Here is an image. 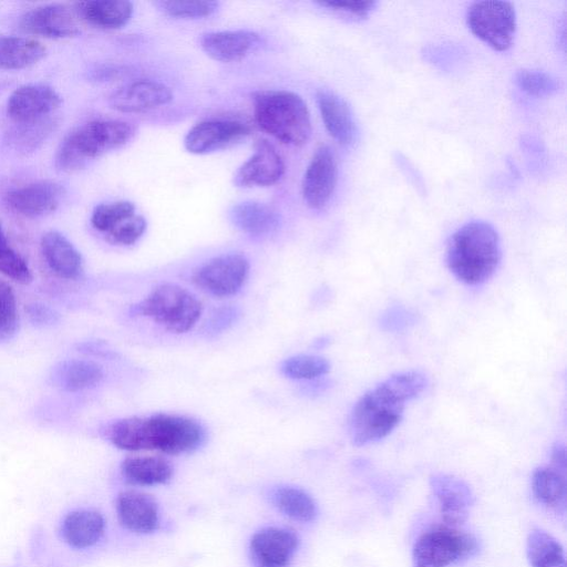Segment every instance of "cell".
<instances>
[{
  "mask_svg": "<svg viewBox=\"0 0 567 567\" xmlns=\"http://www.w3.org/2000/svg\"><path fill=\"white\" fill-rule=\"evenodd\" d=\"M532 491L536 501L555 511H565L567 485L565 473L556 467L542 466L534 471Z\"/></svg>",
  "mask_w": 567,
  "mask_h": 567,
  "instance_id": "f1b7e54d",
  "label": "cell"
},
{
  "mask_svg": "<svg viewBox=\"0 0 567 567\" xmlns=\"http://www.w3.org/2000/svg\"><path fill=\"white\" fill-rule=\"evenodd\" d=\"M135 135V127L120 120H93L73 130L61 142L55 165L60 171L74 172L89 161L126 145Z\"/></svg>",
  "mask_w": 567,
  "mask_h": 567,
  "instance_id": "5b68a950",
  "label": "cell"
},
{
  "mask_svg": "<svg viewBox=\"0 0 567 567\" xmlns=\"http://www.w3.org/2000/svg\"><path fill=\"white\" fill-rule=\"evenodd\" d=\"M551 461L554 467L561 472H566V450L565 446L560 443H557L553 446L551 450Z\"/></svg>",
  "mask_w": 567,
  "mask_h": 567,
  "instance_id": "7bdbcfd3",
  "label": "cell"
},
{
  "mask_svg": "<svg viewBox=\"0 0 567 567\" xmlns=\"http://www.w3.org/2000/svg\"><path fill=\"white\" fill-rule=\"evenodd\" d=\"M413 321V315L402 307L389 309L381 319V326L385 330H402Z\"/></svg>",
  "mask_w": 567,
  "mask_h": 567,
  "instance_id": "b9f144b4",
  "label": "cell"
},
{
  "mask_svg": "<svg viewBox=\"0 0 567 567\" xmlns=\"http://www.w3.org/2000/svg\"><path fill=\"white\" fill-rule=\"evenodd\" d=\"M514 81L523 92L537 97L550 96L560 89V83L556 78L539 70H518Z\"/></svg>",
  "mask_w": 567,
  "mask_h": 567,
  "instance_id": "d590c367",
  "label": "cell"
},
{
  "mask_svg": "<svg viewBox=\"0 0 567 567\" xmlns=\"http://www.w3.org/2000/svg\"><path fill=\"white\" fill-rule=\"evenodd\" d=\"M249 134L250 126L238 120H205L187 132L184 146L192 154L203 155L233 146Z\"/></svg>",
  "mask_w": 567,
  "mask_h": 567,
  "instance_id": "30bf717a",
  "label": "cell"
},
{
  "mask_svg": "<svg viewBox=\"0 0 567 567\" xmlns=\"http://www.w3.org/2000/svg\"><path fill=\"white\" fill-rule=\"evenodd\" d=\"M134 309L171 332L185 333L199 320L203 306L187 289L175 284H162Z\"/></svg>",
  "mask_w": 567,
  "mask_h": 567,
  "instance_id": "8992f818",
  "label": "cell"
},
{
  "mask_svg": "<svg viewBox=\"0 0 567 567\" xmlns=\"http://www.w3.org/2000/svg\"><path fill=\"white\" fill-rule=\"evenodd\" d=\"M76 13L91 25L106 30L121 29L128 23L134 7L123 0H94L76 3Z\"/></svg>",
  "mask_w": 567,
  "mask_h": 567,
  "instance_id": "484cf974",
  "label": "cell"
},
{
  "mask_svg": "<svg viewBox=\"0 0 567 567\" xmlns=\"http://www.w3.org/2000/svg\"><path fill=\"white\" fill-rule=\"evenodd\" d=\"M230 219L243 233L255 237L275 233L281 223V217L275 208L254 200L233 206Z\"/></svg>",
  "mask_w": 567,
  "mask_h": 567,
  "instance_id": "603a6c76",
  "label": "cell"
},
{
  "mask_svg": "<svg viewBox=\"0 0 567 567\" xmlns=\"http://www.w3.org/2000/svg\"><path fill=\"white\" fill-rule=\"evenodd\" d=\"M146 227V219L142 215L135 214L106 234L105 237L113 245L131 246L143 236Z\"/></svg>",
  "mask_w": 567,
  "mask_h": 567,
  "instance_id": "f35d334b",
  "label": "cell"
},
{
  "mask_svg": "<svg viewBox=\"0 0 567 567\" xmlns=\"http://www.w3.org/2000/svg\"><path fill=\"white\" fill-rule=\"evenodd\" d=\"M427 378L419 371L392 374L365 392L349 416L354 445L363 446L388 436L401 422L405 404L426 388Z\"/></svg>",
  "mask_w": 567,
  "mask_h": 567,
  "instance_id": "6da1fadb",
  "label": "cell"
},
{
  "mask_svg": "<svg viewBox=\"0 0 567 567\" xmlns=\"http://www.w3.org/2000/svg\"><path fill=\"white\" fill-rule=\"evenodd\" d=\"M259 42V34L249 30L207 32L199 40L209 58L225 63L244 59Z\"/></svg>",
  "mask_w": 567,
  "mask_h": 567,
  "instance_id": "d6986e66",
  "label": "cell"
},
{
  "mask_svg": "<svg viewBox=\"0 0 567 567\" xmlns=\"http://www.w3.org/2000/svg\"><path fill=\"white\" fill-rule=\"evenodd\" d=\"M471 32L496 51H507L516 33V13L507 1H477L466 12Z\"/></svg>",
  "mask_w": 567,
  "mask_h": 567,
  "instance_id": "ba28073f",
  "label": "cell"
},
{
  "mask_svg": "<svg viewBox=\"0 0 567 567\" xmlns=\"http://www.w3.org/2000/svg\"><path fill=\"white\" fill-rule=\"evenodd\" d=\"M272 501L282 514L298 522H311L318 513L315 499L298 487L277 488L274 492Z\"/></svg>",
  "mask_w": 567,
  "mask_h": 567,
  "instance_id": "1f68e13d",
  "label": "cell"
},
{
  "mask_svg": "<svg viewBox=\"0 0 567 567\" xmlns=\"http://www.w3.org/2000/svg\"><path fill=\"white\" fill-rule=\"evenodd\" d=\"M120 523L134 533H151L158 527L159 517L156 502L147 494L125 491L116 498Z\"/></svg>",
  "mask_w": 567,
  "mask_h": 567,
  "instance_id": "ffe728a7",
  "label": "cell"
},
{
  "mask_svg": "<svg viewBox=\"0 0 567 567\" xmlns=\"http://www.w3.org/2000/svg\"><path fill=\"white\" fill-rule=\"evenodd\" d=\"M19 326L18 306L12 287L0 280V340L10 339Z\"/></svg>",
  "mask_w": 567,
  "mask_h": 567,
  "instance_id": "74e56055",
  "label": "cell"
},
{
  "mask_svg": "<svg viewBox=\"0 0 567 567\" xmlns=\"http://www.w3.org/2000/svg\"><path fill=\"white\" fill-rule=\"evenodd\" d=\"M257 125L277 141L292 146L305 145L311 135V120L300 95L286 90H265L252 94Z\"/></svg>",
  "mask_w": 567,
  "mask_h": 567,
  "instance_id": "277c9868",
  "label": "cell"
},
{
  "mask_svg": "<svg viewBox=\"0 0 567 567\" xmlns=\"http://www.w3.org/2000/svg\"><path fill=\"white\" fill-rule=\"evenodd\" d=\"M102 367L86 359H68L52 370L55 386L66 392H79L95 386L103 379Z\"/></svg>",
  "mask_w": 567,
  "mask_h": 567,
  "instance_id": "d4e9b609",
  "label": "cell"
},
{
  "mask_svg": "<svg viewBox=\"0 0 567 567\" xmlns=\"http://www.w3.org/2000/svg\"><path fill=\"white\" fill-rule=\"evenodd\" d=\"M30 321L38 327L53 326L59 321V313L50 306L34 302L25 308Z\"/></svg>",
  "mask_w": 567,
  "mask_h": 567,
  "instance_id": "60d3db41",
  "label": "cell"
},
{
  "mask_svg": "<svg viewBox=\"0 0 567 567\" xmlns=\"http://www.w3.org/2000/svg\"><path fill=\"white\" fill-rule=\"evenodd\" d=\"M64 193L63 186L56 182L38 181L9 190L4 200L19 215L35 218L53 213Z\"/></svg>",
  "mask_w": 567,
  "mask_h": 567,
  "instance_id": "7c38bea8",
  "label": "cell"
},
{
  "mask_svg": "<svg viewBox=\"0 0 567 567\" xmlns=\"http://www.w3.org/2000/svg\"><path fill=\"white\" fill-rule=\"evenodd\" d=\"M61 102V96L51 86L25 84L9 96L7 114L14 123L35 121L50 116Z\"/></svg>",
  "mask_w": 567,
  "mask_h": 567,
  "instance_id": "e0dca14e",
  "label": "cell"
},
{
  "mask_svg": "<svg viewBox=\"0 0 567 567\" xmlns=\"http://www.w3.org/2000/svg\"><path fill=\"white\" fill-rule=\"evenodd\" d=\"M338 176L336 155L330 146L315 152L302 178V197L308 207L323 208L330 200Z\"/></svg>",
  "mask_w": 567,
  "mask_h": 567,
  "instance_id": "8fae6325",
  "label": "cell"
},
{
  "mask_svg": "<svg viewBox=\"0 0 567 567\" xmlns=\"http://www.w3.org/2000/svg\"><path fill=\"white\" fill-rule=\"evenodd\" d=\"M281 371L295 380H312L327 374L330 371V363L319 355L298 354L286 359L281 364Z\"/></svg>",
  "mask_w": 567,
  "mask_h": 567,
  "instance_id": "836d02e7",
  "label": "cell"
},
{
  "mask_svg": "<svg viewBox=\"0 0 567 567\" xmlns=\"http://www.w3.org/2000/svg\"><path fill=\"white\" fill-rule=\"evenodd\" d=\"M502 258L501 240L495 228L483 220L460 227L449 239L446 264L461 282L476 286L496 271Z\"/></svg>",
  "mask_w": 567,
  "mask_h": 567,
  "instance_id": "3957f363",
  "label": "cell"
},
{
  "mask_svg": "<svg viewBox=\"0 0 567 567\" xmlns=\"http://www.w3.org/2000/svg\"><path fill=\"white\" fill-rule=\"evenodd\" d=\"M20 28L31 34L64 39L80 32L74 12L64 4H42L22 14Z\"/></svg>",
  "mask_w": 567,
  "mask_h": 567,
  "instance_id": "2e32d148",
  "label": "cell"
},
{
  "mask_svg": "<svg viewBox=\"0 0 567 567\" xmlns=\"http://www.w3.org/2000/svg\"><path fill=\"white\" fill-rule=\"evenodd\" d=\"M478 550L474 535L457 526L440 525L422 533L412 549L413 567H450Z\"/></svg>",
  "mask_w": 567,
  "mask_h": 567,
  "instance_id": "52a82bcc",
  "label": "cell"
},
{
  "mask_svg": "<svg viewBox=\"0 0 567 567\" xmlns=\"http://www.w3.org/2000/svg\"><path fill=\"white\" fill-rule=\"evenodd\" d=\"M56 123L50 117L14 123L6 133V143L13 151L27 154L37 150L54 131Z\"/></svg>",
  "mask_w": 567,
  "mask_h": 567,
  "instance_id": "f546056e",
  "label": "cell"
},
{
  "mask_svg": "<svg viewBox=\"0 0 567 567\" xmlns=\"http://www.w3.org/2000/svg\"><path fill=\"white\" fill-rule=\"evenodd\" d=\"M318 4L348 16L364 19L375 8L377 1L370 0H330L319 1Z\"/></svg>",
  "mask_w": 567,
  "mask_h": 567,
  "instance_id": "ab89813d",
  "label": "cell"
},
{
  "mask_svg": "<svg viewBox=\"0 0 567 567\" xmlns=\"http://www.w3.org/2000/svg\"><path fill=\"white\" fill-rule=\"evenodd\" d=\"M107 435L121 450L174 455L192 452L205 440V431L195 420L164 413L118 420L109 427Z\"/></svg>",
  "mask_w": 567,
  "mask_h": 567,
  "instance_id": "7a4b0ae2",
  "label": "cell"
},
{
  "mask_svg": "<svg viewBox=\"0 0 567 567\" xmlns=\"http://www.w3.org/2000/svg\"><path fill=\"white\" fill-rule=\"evenodd\" d=\"M42 255L50 269L61 278L75 279L83 270L80 251L61 233L51 230L41 239Z\"/></svg>",
  "mask_w": 567,
  "mask_h": 567,
  "instance_id": "7402d4cb",
  "label": "cell"
},
{
  "mask_svg": "<svg viewBox=\"0 0 567 567\" xmlns=\"http://www.w3.org/2000/svg\"><path fill=\"white\" fill-rule=\"evenodd\" d=\"M171 89L152 80H137L115 90L109 97L110 106L122 113H143L168 104Z\"/></svg>",
  "mask_w": 567,
  "mask_h": 567,
  "instance_id": "ac0fdd59",
  "label": "cell"
},
{
  "mask_svg": "<svg viewBox=\"0 0 567 567\" xmlns=\"http://www.w3.org/2000/svg\"><path fill=\"white\" fill-rule=\"evenodd\" d=\"M121 471L127 482L141 486L164 484L173 475L172 464L159 456L127 457L123 461Z\"/></svg>",
  "mask_w": 567,
  "mask_h": 567,
  "instance_id": "4316f807",
  "label": "cell"
},
{
  "mask_svg": "<svg viewBox=\"0 0 567 567\" xmlns=\"http://www.w3.org/2000/svg\"><path fill=\"white\" fill-rule=\"evenodd\" d=\"M526 555L532 567H566L561 544L549 533L539 528L528 534Z\"/></svg>",
  "mask_w": 567,
  "mask_h": 567,
  "instance_id": "4dcf8cb0",
  "label": "cell"
},
{
  "mask_svg": "<svg viewBox=\"0 0 567 567\" xmlns=\"http://www.w3.org/2000/svg\"><path fill=\"white\" fill-rule=\"evenodd\" d=\"M249 261L240 254H225L212 258L192 275V281L215 297L237 293L249 275Z\"/></svg>",
  "mask_w": 567,
  "mask_h": 567,
  "instance_id": "9c48e42d",
  "label": "cell"
},
{
  "mask_svg": "<svg viewBox=\"0 0 567 567\" xmlns=\"http://www.w3.org/2000/svg\"><path fill=\"white\" fill-rule=\"evenodd\" d=\"M285 174V162L272 144L257 141L254 154L241 164L234 175L237 187L271 186Z\"/></svg>",
  "mask_w": 567,
  "mask_h": 567,
  "instance_id": "9a60e30c",
  "label": "cell"
},
{
  "mask_svg": "<svg viewBox=\"0 0 567 567\" xmlns=\"http://www.w3.org/2000/svg\"><path fill=\"white\" fill-rule=\"evenodd\" d=\"M44 45L31 38L0 37V69L21 70L39 62L45 55Z\"/></svg>",
  "mask_w": 567,
  "mask_h": 567,
  "instance_id": "83f0119b",
  "label": "cell"
},
{
  "mask_svg": "<svg viewBox=\"0 0 567 567\" xmlns=\"http://www.w3.org/2000/svg\"><path fill=\"white\" fill-rule=\"evenodd\" d=\"M430 487L445 524H463L474 504V494L470 485L460 477L440 473L430 477Z\"/></svg>",
  "mask_w": 567,
  "mask_h": 567,
  "instance_id": "5bb4252c",
  "label": "cell"
},
{
  "mask_svg": "<svg viewBox=\"0 0 567 567\" xmlns=\"http://www.w3.org/2000/svg\"><path fill=\"white\" fill-rule=\"evenodd\" d=\"M156 6L173 18L200 19L216 12L219 3L216 1H158Z\"/></svg>",
  "mask_w": 567,
  "mask_h": 567,
  "instance_id": "8d00e7d4",
  "label": "cell"
},
{
  "mask_svg": "<svg viewBox=\"0 0 567 567\" xmlns=\"http://www.w3.org/2000/svg\"><path fill=\"white\" fill-rule=\"evenodd\" d=\"M105 520L94 509H76L69 513L62 523L64 540L72 547L83 549L96 544L103 536Z\"/></svg>",
  "mask_w": 567,
  "mask_h": 567,
  "instance_id": "cb8c5ba5",
  "label": "cell"
},
{
  "mask_svg": "<svg viewBox=\"0 0 567 567\" xmlns=\"http://www.w3.org/2000/svg\"><path fill=\"white\" fill-rule=\"evenodd\" d=\"M136 207L132 202L117 200L96 206L91 216L94 229L105 235L135 215Z\"/></svg>",
  "mask_w": 567,
  "mask_h": 567,
  "instance_id": "d6a6232c",
  "label": "cell"
},
{
  "mask_svg": "<svg viewBox=\"0 0 567 567\" xmlns=\"http://www.w3.org/2000/svg\"><path fill=\"white\" fill-rule=\"evenodd\" d=\"M0 274L19 284L32 280L31 269L25 259L9 244L0 223Z\"/></svg>",
  "mask_w": 567,
  "mask_h": 567,
  "instance_id": "e575fe53",
  "label": "cell"
},
{
  "mask_svg": "<svg viewBox=\"0 0 567 567\" xmlns=\"http://www.w3.org/2000/svg\"><path fill=\"white\" fill-rule=\"evenodd\" d=\"M297 534L284 527H266L250 539V555L256 567H287L297 551Z\"/></svg>",
  "mask_w": 567,
  "mask_h": 567,
  "instance_id": "4fadbf2b",
  "label": "cell"
},
{
  "mask_svg": "<svg viewBox=\"0 0 567 567\" xmlns=\"http://www.w3.org/2000/svg\"><path fill=\"white\" fill-rule=\"evenodd\" d=\"M317 103L328 133L341 145H351L357 136V125L349 104L329 90L317 92Z\"/></svg>",
  "mask_w": 567,
  "mask_h": 567,
  "instance_id": "44dd1931",
  "label": "cell"
}]
</instances>
